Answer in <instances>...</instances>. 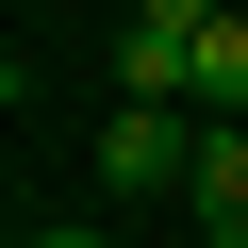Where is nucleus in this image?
I'll use <instances>...</instances> for the list:
<instances>
[{
    "label": "nucleus",
    "instance_id": "nucleus-1",
    "mask_svg": "<svg viewBox=\"0 0 248 248\" xmlns=\"http://www.w3.org/2000/svg\"><path fill=\"white\" fill-rule=\"evenodd\" d=\"M182 166H199V116H166V99L99 116V199H182Z\"/></svg>",
    "mask_w": 248,
    "mask_h": 248
},
{
    "label": "nucleus",
    "instance_id": "nucleus-2",
    "mask_svg": "<svg viewBox=\"0 0 248 248\" xmlns=\"http://www.w3.org/2000/svg\"><path fill=\"white\" fill-rule=\"evenodd\" d=\"M182 215H199V232H248V116H199V166H182Z\"/></svg>",
    "mask_w": 248,
    "mask_h": 248
},
{
    "label": "nucleus",
    "instance_id": "nucleus-3",
    "mask_svg": "<svg viewBox=\"0 0 248 248\" xmlns=\"http://www.w3.org/2000/svg\"><path fill=\"white\" fill-rule=\"evenodd\" d=\"M182 99H199V116H248V17H215V33H199V66H182Z\"/></svg>",
    "mask_w": 248,
    "mask_h": 248
},
{
    "label": "nucleus",
    "instance_id": "nucleus-4",
    "mask_svg": "<svg viewBox=\"0 0 248 248\" xmlns=\"http://www.w3.org/2000/svg\"><path fill=\"white\" fill-rule=\"evenodd\" d=\"M33 248H116V232H99V215H66V232H33Z\"/></svg>",
    "mask_w": 248,
    "mask_h": 248
},
{
    "label": "nucleus",
    "instance_id": "nucleus-5",
    "mask_svg": "<svg viewBox=\"0 0 248 248\" xmlns=\"http://www.w3.org/2000/svg\"><path fill=\"white\" fill-rule=\"evenodd\" d=\"M199 248H248V232H199Z\"/></svg>",
    "mask_w": 248,
    "mask_h": 248
}]
</instances>
